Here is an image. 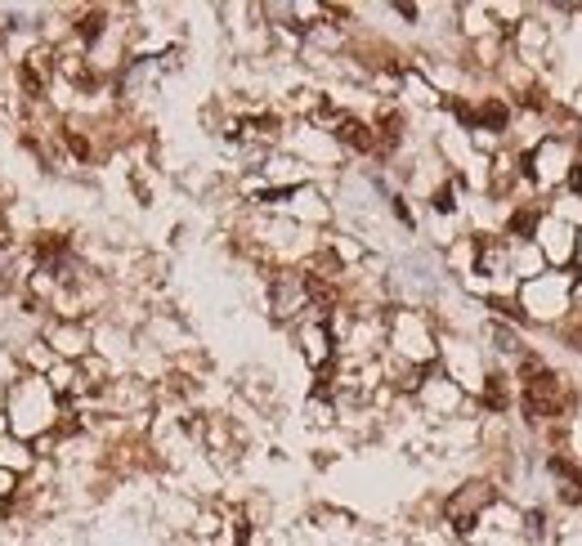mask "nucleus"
I'll use <instances>...</instances> for the list:
<instances>
[{
    "label": "nucleus",
    "instance_id": "6e6552de",
    "mask_svg": "<svg viewBox=\"0 0 582 546\" xmlns=\"http://www.w3.org/2000/svg\"><path fill=\"white\" fill-rule=\"evenodd\" d=\"M524 108H546V98H542V90L533 86V90H524Z\"/></svg>",
    "mask_w": 582,
    "mask_h": 546
},
{
    "label": "nucleus",
    "instance_id": "39448f33",
    "mask_svg": "<svg viewBox=\"0 0 582 546\" xmlns=\"http://www.w3.org/2000/svg\"><path fill=\"white\" fill-rule=\"evenodd\" d=\"M484 403H488L493 412H502V408L511 403V394H506V376H497V372H493V376L484 380Z\"/></svg>",
    "mask_w": 582,
    "mask_h": 546
},
{
    "label": "nucleus",
    "instance_id": "f257e3e1",
    "mask_svg": "<svg viewBox=\"0 0 582 546\" xmlns=\"http://www.w3.org/2000/svg\"><path fill=\"white\" fill-rule=\"evenodd\" d=\"M560 408H564V380L546 368L528 372L524 376V412L528 417L546 421V417H560Z\"/></svg>",
    "mask_w": 582,
    "mask_h": 546
},
{
    "label": "nucleus",
    "instance_id": "7ed1b4c3",
    "mask_svg": "<svg viewBox=\"0 0 582 546\" xmlns=\"http://www.w3.org/2000/svg\"><path fill=\"white\" fill-rule=\"evenodd\" d=\"M336 135H341V143L354 148V153H372V148H376V135H372L363 121H354V117H345V121L336 126Z\"/></svg>",
    "mask_w": 582,
    "mask_h": 546
},
{
    "label": "nucleus",
    "instance_id": "f03ea898",
    "mask_svg": "<svg viewBox=\"0 0 582 546\" xmlns=\"http://www.w3.org/2000/svg\"><path fill=\"white\" fill-rule=\"evenodd\" d=\"M488 497H493V492H488L484 484H471V492H466V497H461V502H457V497H453V502H448V515H453V520H457V528H471V520H475V510H479V506H484Z\"/></svg>",
    "mask_w": 582,
    "mask_h": 546
},
{
    "label": "nucleus",
    "instance_id": "0eeeda50",
    "mask_svg": "<svg viewBox=\"0 0 582 546\" xmlns=\"http://www.w3.org/2000/svg\"><path fill=\"white\" fill-rule=\"evenodd\" d=\"M533 224H538V215H533V211H515V220H511L515 233H533Z\"/></svg>",
    "mask_w": 582,
    "mask_h": 546
},
{
    "label": "nucleus",
    "instance_id": "423d86ee",
    "mask_svg": "<svg viewBox=\"0 0 582 546\" xmlns=\"http://www.w3.org/2000/svg\"><path fill=\"white\" fill-rule=\"evenodd\" d=\"M76 31H81V41H94L99 31H104V14H99V9H94V14H86V19L76 23Z\"/></svg>",
    "mask_w": 582,
    "mask_h": 546
},
{
    "label": "nucleus",
    "instance_id": "20e7f679",
    "mask_svg": "<svg viewBox=\"0 0 582 546\" xmlns=\"http://www.w3.org/2000/svg\"><path fill=\"white\" fill-rule=\"evenodd\" d=\"M506 103H497V98H488L484 108H479V117H475V126H488V130H506Z\"/></svg>",
    "mask_w": 582,
    "mask_h": 546
}]
</instances>
